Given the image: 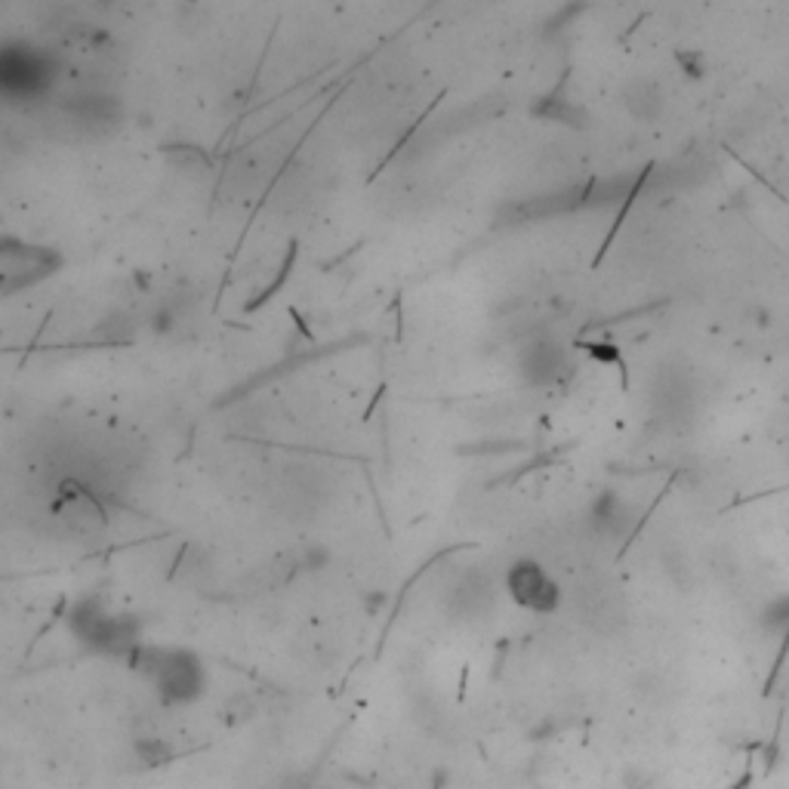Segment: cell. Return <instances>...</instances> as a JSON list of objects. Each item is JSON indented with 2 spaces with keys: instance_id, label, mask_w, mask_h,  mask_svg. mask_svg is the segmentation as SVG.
I'll list each match as a JSON object with an SVG mask.
<instances>
[{
  "instance_id": "obj_1",
  "label": "cell",
  "mask_w": 789,
  "mask_h": 789,
  "mask_svg": "<svg viewBox=\"0 0 789 789\" xmlns=\"http://www.w3.org/2000/svg\"><path fill=\"white\" fill-rule=\"evenodd\" d=\"M133 670H139L155 694L167 706L195 704L207 687V670L198 653L189 648H157V645H142V651L130 660Z\"/></svg>"
},
{
  "instance_id": "obj_2",
  "label": "cell",
  "mask_w": 789,
  "mask_h": 789,
  "mask_svg": "<svg viewBox=\"0 0 789 789\" xmlns=\"http://www.w3.org/2000/svg\"><path fill=\"white\" fill-rule=\"evenodd\" d=\"M69 633L90 651L133 660L142 651L139 623L130 614H111L99 599H81L69 611Z\"/></svg>"
},
{
  "instance_id": "obj_3",
  "label": "cell",
  "mask_w": 789,
  "mask_h": 789,
  "mask_svg": "<svg viewBox=\"0 0 789 789\" xmlns=\"http://www.w3.org/2000/svg\"><path fill=\"white\" fill-rule=\"evenodd\" d=\"M56 56L32 40H7L0 50V90L7 103L40 99L56 81Z\"/></svg>"
},
{
  "instance_id": "obj_4",
  "label": "cell",
  "mask_w": 789,
  "mask_h": 789,
  "mask_svg": "<svg viewBox=\"0 0 789 789\" xmlns=\"http://www.w3.org/2000/svg\"><path fill=\"white\" fill-rule=\"evenodd\" d=\"M62 262L66 259L47 244L3 235L0 238V293L16 296V293L28 291L56 275L62 269Z\"/></svg>"
},
{
  "instance_id": "obj_5",
  "label": "cell",
  "mask_w": 789,
  "mask_h": 789,
  "mask_svg": "<svg viewBox=\"0 0 789 789\" xmlns=\"http://www.w3.org/2000/svg\"><path fill=\"white\" fill-rule=\"evenodd\" d=\"M503 592L531 614H555L565 604V592L543 562L531 555L515 558L503 574Z\"/></svg>"
},
{
  "instance_id": "obj_6",
  "label": "cell",
  "mask_w": 789,
  "mask_h": 789,
  "mask_svg": "<svg viewBox=\"0 0 789 789\" xmlns=\"http://www.w3.org/2000/svg\"><path fill=\"white\" fill-rule=\"evenodd\" d=\"M574 608H577V617L596 633H614L626 620L623 589L611 580H604V577H596V580L589 577L586 584L577 586Z\"/></svg>"
},
{
  "instance_id": "obj_7",
  "label": "cell",
  "mask_w": 789,
  "mask_h": 789,
  "mask_svg": "<svg viewBox=\"0 0 789 789\" xmlns=\"http://www.w3.org/2000/svg\"><path fill=\"white\" fill-rule=\"evenodd\" d=\"M515 367L528 386H552L558 379H565L567 370H574V364L567 358V345L558 343L555 337H533L518 349Z\"/></svg>"
},
{
  "instance_id": "obj_8",
  "label": "cell",
  "mask_w": 789,
  "mask_h": 789,
  "mask_svg": "<svg viewBox=\"0 0 789 789\" xmlns=\"http://www.w3.org/2000/svg\"><path fill=\"white\" fill-rule=\"evenodd\" d=\"M497 577L487 574L484 567H472V570H463L450 586L447 611L460 620H481L491 611H497Z\"/></svg>"
},
{
  "instance_id": "obj_9",
  "label": "cell",
  "mask_w": 789,
  "mask_h": 789,
  "mask_svg": "<svg viewBox=\"0 0 789 789\" xmlns=\"http://www.w3.org/2000/svg\"><path fill=\"white\" fill-rule=\"evenodd\" d=\"M589 528L604 540H626L635 528V515L617 491H601L589 506Z\"/></svg>"
},
{
  "instance_id": "obj_10",
  "label": "cell",
  "mask_w": 789,
  "mask_h": 789,
  "mask_svg": "<svg viewBox=\"0 0 789 789\" xmlns=\"http://www.w3.org/2000/svg\"><path fill=\"white\" fill-rule=\"evenodd\" d=\"M623 108L629 111V118L638 123H657L667 115V93L663 86L651 81V78H633L620 90Z\"/></svg>"
},
{
  "instance_id": "obj_11",
  "label": "cell",
  "mask_w": 789,
  "mask_h": 789,
  "mask_svg": "<svg viewBox=\"0 0 789 789\" xmlns=\"http://www.w3.org/2000/svg\"><path fill=\"white\" fill-rule=\"evenodd\" d=\"M533 111L543 115V118L558 120V123H574V127H580V118H584V111L574 108L570 103H565V99H546L543 105H537Z\"/></svg>"
},
{
  "instance_id": "obj_12",
  "label": "cell",
  "mask_w": 789,
  "mask_h": 789,
  "mask_svg": "<svg viewBox=\"0 0 789 789\" xmlns=\"http://www.w3.org/2000/svg\"><path fill=\"white\" fill-rule=\"evenodd\" d=\"M137 753L145 765H164V762H170L173 755H176L173 753V746H167L164 740L157 738H139Z\"/></svg>"
},
{
  "instance_id": "obj_13",
  "label": "cell",
  "mask_w": 789,
  "mask_h": 789,
  "mask_svg": "<svg viewBox=\"0 0 789 789\" xmlns=\"http://www.w3.org/2000/svg\"><path fill=\"white\" fill-rule=\"evenodd\" d=\"M679 62H682V69L687 71V78H700L706 69V62H704V56L700 52H679Z\"/></svg>"
},
{
  "instance_id": "obj_14",
  "label": "cell",
  "mask_w": 789,
  "mask_h": 789,
  "mask_svg": "<svg viewBox=\"0 0 789 789\" xmlns=\"http://www.w3.org/2000/svg\"><path fill=\"white\" fill-rule=\"evenodd\" d=\"M586 352L592 355V358H599V361H620V352L614 349L611 343H586L584 345Z\"/></svg>"
},
{
  "instance_id": "obj_15",
  "label": "cell",
  "mask_w": 789,
  "mask_h": 789,
  "mask_svg": "<svg viewBox=\"0 0 789 789\" xmlns=\"http://www.w3.org/2000/svg\"><path fill=\"white\" fill-rule=\"evenodd\" d=\"M284 789H315V787H309V784H303V780H293L291 787H284Z\"/></svg>"
}]
</instances>
